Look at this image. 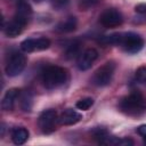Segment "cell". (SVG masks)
I'll return each mask as SVG.
<instances>
[{
  "label": "cell",
  "mask_w": 146,
  "mask_h": 146,
  "mask_svg": "<svg viewBox=\"0 0 146 146\" xmlns=\"http://www.w3.org/2000/svg\"><path fill=\"white\" fill-rule=\"evenodd\" d=\"M31 16H32V8H31V6L27 2H25V1L18 2L17 8H16V14H15L14 18L19 21L24 25H26L29 23L30 18H31Z\"/></svg>",
  "instance_id": "cell-11"
},
{
  "label": "cell",
  "mask_w": 146,
  "mask_h": 146,
  "mask_svg": "<svg viewBox=\"0 0 146 146\" xmlns=\"http://www.w3.org/2000/svg\"><path fill=\"white\" fill-rule=\"evenodd\" d=\"M91 135H92V138H94L97 143H99V144H107V145H108V141H110L111 136L108 135V132H107L106 129L96 128V129L92 130Z\"/></svg>",
  "instance_id": "cell-17"
},
{
  "label": "cell",
  "mask_w": 146,
  "mask_h": 146,
  "mask_svg": "<svg viewBox=\"0 0 146 146\" xmlns=\"http://www.w3.org/2000/svg\"><path fill=\"white\" fill-rule=\"evenodd\" d=\"M121 38H122V33H113V34H108V35H104L102 36L98 42L103 46H112V44H120L121 42Z\"/></svg>",
  "instance_id": "cell-18"
},
{
  "label": "cell",
  "mask_w": 146,
  "mask_h": 146,
  "mask_svg": "<svg viewBox=\"0 0 146 146\" xmlns=\"http://www.w3.org/2000/svg\"><path fill=\"white\" fill-rule=\"evenodd\" d=\"M24 27H25V25L23 23L13 18V21H10L6 25H3V32L8 38H16L23 32Z\"/></svg>",
  "instance_id": "cell-13"
},
{
  "label": "cell",
  "mask_w": 146,
  "mask_h": 146,
  "mask_svg": "<svg viewBox=\"0 0 146 146\" xmlns=\"http://www.w3.org/2000/svg\"><path fill=\"white\" fill-rule=\"evenodd\" d=\"M35 2H41V1H43V0H34Z\"/></svg>",
  "instance_id": "cell-28"
},
{
  "label": "cell",
  "mask_w": 146,
  "mask_h": 146,
  "mask_svg": "<svg viewBox=\"0 0 146 146\" xmlns=\"http://www.w3.org/2000/svg\"><path fill=\"white\" fill-rule=\"evenodd\" d=\"M119 107L128 115L138 116L146 112V99L138 90H133L130 95L120 100Z\"/></svg>",
  "instance_id": "cell-2"
},
{
  "label": "cell",
  "mask_w": 146,
  "mask_h": 146,
  "mask_svg": "<svg viewBox=\"0 0 146 146\" xmlns=\"http://www.w3.org/2000/svg\"><path fill=\"white\" fill-rule=\"evenodd\" d=\"M14 1H17V2H21V1H23V0H14Z\"/></svg>",
  "instance_id": "cell-29"
},
{
  "label": "cell",
  "mask_w": 146,
  "mask_h": 146,
  "mask_svg": "<svg viewBox=\"0 0 146 146\" xmlns=\"http://www.w3.org/2000/svg\"><path fill=\"white\" fill-rule=\"evenodd\" d=\"M30 136V132L26 128L24 127H18L13 129L11 131V140L15 145H23L27 141Z\"/></svg>",
  "instance_id": "cell-14"
},
{
  "label": "cell",
  "mask_w": 146,
  "mask_h": 146,
  "mask_svg": "<svg viewBox=\"0 0 146 146\" xmlns=\"http://www.w3.org/2000/svg\"><path fill=\"white\" fill-rule=\"evenodd\" d=\"M70 0H51V6L56 9V10H60L63 8H65L68 5Z\"/></svg>",
  "instance_id": "cell-23"
},
{
  "label": "cell",
  "mask_w": 146,
  "mask_h": 146,
  "mask_svg": "<svg viewBox=\"0 0 146 146\" xmlns=\"http://www.w3.org/2000/svg\"><path fill=\"white\" fill-rule=\"evenodd\" d=\"M80 55V43L79 42H73L71 43L67 48H66V51H65V57L67 59H72V58H75L76 56Z\"/></svg>",
  "instance_id": "cell-19"
},
{
  "label": "cell",
  "mask_w": 146,
  "mask_h": 146,
  "mask_svg": "<svg viewBox=\"0 0 146 146\" xmlns=\"http://www.w3.org/2000/svg\"><path fill=\"white\" fill-rule=\"evenodd\" d=\"M68 79V73L64 67L57 65H50L43 68L41 72V81L44 88L56 89L62 87Z\"/></svg>",
  "instance_id": "cell-1"
},
{
  "label": "cell",
  "mask_w": 146,
  "mask_h": 146,
  "mask_svg": "<svg viewBox=\"0 0 146 146\" xmlns=\"http://www.w3.org/2000/svg\"><path fill=\"white\" fill-rule=\"evenodd\" d=\"M143 138H144V143L146 144V136H145V137H143Z\"/></svg>",
  "instance_id": "cell-27"
},
{
  "label": "cell",
  "mask_w": 146,
  "mask_h": 146,
  "mask_svg": "<svg viewBox=\"0 0 146 146\" xmlns=\"http://www.w3.org/2000/svg\"><path fill=\"white\" fill-rule=\"evenodd\" d=\"M76 26H78V19L74 16H70L65 21L60 22L56 26V30L58 32H62V33H70V32L75 31Z\"/></svg>",
  "instance_id": "cell-15"
},
{
  "label": "cell",
  "mask_w": 146,
  "mask_h": 146,
  "mask_svg": "<svg viewBox=\"0 0 146 146\" xmlns=\"http://www.w3.org/2000/svg\"><path fill=\"white\" fill-rule=\"evenodd\" d=\"M81 119H82V115L79 112H76L72 108H67L60 114L59 123L64 124V125H73V124L80 122Z\"/></svg>",
  "instance_id": "cell-12"
},
{
  "label": "cell",
  "mask_w": 146,
  "mask_h": 146,
  "mask_svg": "<svg viewBox=\"0 0 146 146\" xmlns=\"http://www.w3.org/2000/svg\"><path fill=\"white\" fill-rule=\"evenodd\" d=\"M136 81L139 83H145L146 82V66H140L136 70L135 73Z\"/></svg>",
  "instance_id": "cell-22"
},
{
  "label": "cell",
  "mask_w": 146,
  "mask_h": 146,
  "mask_svg": "<svg viewBox=\"0 0 146 146\" xmlns=\"http://www.w3.org/2000/svg\"><path fill=\"white\" fill-rule=\"evenodd\" d=\"M26 66V57L25 55H23L22 52H13L9 57V59L7 60L6 67H5V72L8 76L14 78L19 75L23 70Z\"/></svg>",
  "instance_id": "cell-5"
},
{
  "label": "cell",
  "mask_w": 146,
  "mask_h": 146,
  "mask_svg": "<svg viewBox=\"0 0 146 146\" xmlns=\"http://www.w3.org/2000/svg\"><path fill=\"white\" fill-rule=\"evenodd\" d=\"M98 58V51L95 48H88L83 52H81L76 60V66L80 71H87L89 70L92 64Z\"/></svg>",
  "instance_id": "cell-9"
},
{
  "label": "cell",
  "mask_w": 146,
  "mask_h": 146,
  "mask_svg": "<svg viewBox=\"0 0 146 146\" xmlns=\"http://www.w3.org/2000/svg\"><path fill=\"white\" fill-rule=\"evenodd\" d=\"M135 11H136L137 14H140V15L146 14V3H138V5L135 7Z\"/></svg>",
  "instance_id": "cell-24"
},
{
  "label": "cell",
  "mask_w": 146,
  "mask_h": 146,
  "mask_svg": "<svg viewBox=\"0 0 146 146\" xmlns=\"http://www.w3.org/2000/svg\"><path fill=\"white\" fill-rule=\"evenodd\" d=\"M137 132L141 136V137H145L146 136V124H141L137 128Z\"/></svg>",
  "instance_id": "cell-26"
},
{
  "label": "cell",
  "mask_w": 146,
  "mask_h": 146,
  "mask_svg": "<svg viewBox=\"0 0 146 146\" xmlns=\"http://www.w3.org/2000/svg\"><path fill=\"white\" fill-rule=\"evenodd\" d=\"M50 47V40L48 38H38V39H26L22 41L21 49L24 52H32L39 50H46Z\"/></svg>",
  "instance_id": "cell-8"
},
{
  "label": "cell",
  "mask_w": 146,
  "mask_h": 146,
  "mask_svg": "<svg viewBox=\"0 0 146 146\" xmlns=\"http://www.w3.org/2000/svg\"><path fill=\"white\" fill-rule=\"evenodd\" d=\"M59 122V117L57 112L52 108L44 110L41 112L38 119V125L43 133H51L57 129V123Z\"/></svg>",
  "instance_id": "cell-4"
},
{
  "label": "cell",
  "mask_w": 146,
  "mask_h": 146,
  "mask_svg": "<svg viewBox=\"0 0 146 146\" xmlns=\"http://www.w3.org/2000/svg\"><path fill=\"white\" fill-rule=\"evenodd\" d=\"M119 145L120 146H132L133 140H131L130 138H121L119 140Z\"/></svg>",
  "instance_id": "cell-25"
},
{
  "label": "cell",
  "mask_w": 146,
  "mask_h": 146,
  "mask_svg": "<svg viewBox=\"0 0 146 146\" xmlns=\"http://www.w3.org/2000/svg\"><path fill=\"white\" fill-rule=\"evenodd\" d=\"M94 103H95L94 98H91V97H84V98L79 99V100L76 102L75 106H76L78 110H81V111H88V110L94 105Z\"/></svg>",
  "instance_id": "cell-20"
},
{
  "label": "cell",
  "mask_w": 146,
  "mask_h": 146,
  "mask_svg": "<svg viewBox=\"0 0 146 146\" xmlns=\"http://www.w3.org/2000/svg\"><path fill=\"white\" fill-rule=\"evenodd\" d=\"M21 95V89L18 88H10L6 91L2 102H1V107L3 111H11L15 106V102L16 99L19 97Z\"/></svg>",
  "instance_id": "cell-10"
},
{
  "label": "cell",
  "mask_w": 146,
  "mask_h": 146,
  "mask_svg": "<svg viewBox=\"0 0 146 146\" xmlns=\"http://www.w3.org/2000/svg\"><path fill=\"white\" fill-rule=\"evenodd\" d=\"M123 22L122 14L115 8L105 9L99 16V23L105 27H116Z\"/></svg>",
  "instance_id": "cell-7"
},
{
  "label": "cell",
  "mask_w": 146,
  "mask_h": 146,
  "mask_svg": "<svg viewBox=\"0 0 146 146\" xmlns=\"http://www.w3.org/2000/svg\"><path fill=\"white\" fill-rule=\"evenodd\" d=\"M100 0H79L78 1V7L80 10H89L90 8L95 7Z\"/></svg>",
  "instance_id": "cell-21"
},
{
  "label": "cell",
  "mask_w": 146,
  "mask_h": 146,
  "mask_svg": "<svg viewBox=\"0 0 146 146\" xmlns=\"http://www.w3.org/2000/svg\"><path fill=\"white\" fill-rule=\"evenodd\" d=\"M115 63L114 62H106L104 65H102L100 67H98L96 70V72L92 75L91 82L92 84H95L96 87H106L111 83L114 72H115Z\"/></svg>",
  "instance_id": "cell-3"
},
{
  "label": "cell",
  "mask_w": 146,
  "mask_h": 146,
  "mask_svg": "<svg viewBox=\"0 0 146 146\" xmlns=\"http://www.w3.org/2000/svg\"><path fill=\"white\" fill-rule=\"evenodd\" d=\"M120 46L124 49V51H127L129 54H136L143 49L144 39L139 34L133 33V32L122 33Z\"/></svg>",
  "instance_id": "cell-6"
},
{
  "label": "cell",
  "mask_w": 146,
  "mask_h": 146,
  "mask_svg": "<svg viewBox=\"0 0 146 146\" xmlns=\"http://www.w3.org/2000/svg\"><path fill=\"white\" fill-rule=\"evenodd\" d=\"M19 104H21V108L24 112H31L32 106H33V96L32 94L26 90V91H21L19 95Z\"/></svg>",
  "instance_id": "cell-16"
}]
</instances>
